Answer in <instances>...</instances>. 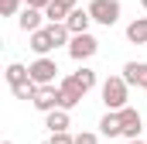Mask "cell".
<instances>
[{
	"instance_id": "cell-7",
	"label": "cell",
	"mask_w": 147,
	"mask_h": 144,
	"mask_svg": "<svg viewBox=\"0 0 147 144\" xmlns=\"http://www.w3.org/2000/svg\"><path fill=\"white\" fill-rule=\"evenodd\" d=\"M58 89H62V110H75L82 103V96H86V89L75 82L72 75H65V79L58 82Z\"/></svg>"
},
{
	"instance_id": "cell-20",
	"label": "cell",
	"mask_w": 147,
	"mask_h": 144,
	"mask_svg": "<svg viewBox=\"0 0 147 144\" xmlns=\"http://www.w3.org/2000/svg\"><path fill=\"white\" fill-rule=\"evenodd\" d=\"M51 0H24V7H34V10H48Z\"/></svg>"
},
{
	"instance_id": "cell-9",
	"label": "cell",
	"mask_w": 147,
	"mask_h": 144,
	"mask_svg": "<svg viewBox=\"0 0 147 144\" xmlns=\"http://www.w3.org/2000/svg\"><path fill=\"white\" fill-rule=\"evenodd\" d=\"M3 75H7V86H10V93L31 82V69H28L24 62H10V65H7V72H3Z\"/></svg>"
},
{
	"instance_id": "cell-13",
	"label": "cell",
	"mask_w": 147,
	"mask_h": 144,
	"mask_svg": "<svg viewBox=\"0 0 147 144\" xmlns=\"http://www.w3.org/2000/svg\"><path fill=\"white\" fill-rule=\"evenodd\" d=\"M31 52H34L38 58H48V52H55V41H51V35H48V24L31 35Z\"/></svg>"
},
{
	"instance_id": "cell-23",
	"label": "cell",
	"mask_w": 147,
	"mask_h": 144,
	"mask_svg": "<svg viewBox=\"0 0 147 144\" xmlns=\"http://www.w3.org/2000/svg\"><path fill=\"white\" fill-rule=\"evenodd\" d=\"M140 3H144V10H147V0H140Z\"/></svg>"
},
{
	"instance_id": "cell-24",
	"label": "cell",
	"mask_w": 147,
	"mask_h": 144,
	"mask_svg": "<svg viewBox=\"0 0 147 144\" xmlns=\"http://www.w3.org/2000/svg\"><path fill=\"white\" fill-rule=\"evenodd\" d=\"M3 144H14V141H3Z\"/></svg>"
},
{
	"instance_id": "cell-11",
	"label": "cell",
	"mask_w": 147,
	"mask_h": 144,
	"mask_svg": "<svg viewBox=\"0 0 147 144\" xmlns=\"http://www.w3.org/2000/svg\"><path fill=\"white\" fill-rule=\"evenodd\" d=\"M45 127H48L51 134H69V127H72L69 110H51V113H45Z\"/></svg>"
},
{
	"instance_id": "cell-22",
	"label": "cell",
	"mask_w": 147,
	"mask_h": 144,
	"mask_svg": "<svg viewBox=\"0 0 147 144\" xmlns=\"http://www.w3.org/2000/svg\"><path fill=\"white\" fill-rule=\"evenodd\" d=\"M127 144H144V141H127Z\"/></svg>"
},
{
	"instance_id": "cell-6",
	"label": "cell",
	"mask_w": 147,
	"mask_h": 144,
	"mask_svg": "<svg viewBox=\"0 0 147 144\" xmlns=\"http://www.w3.org/2000/svg\"><path fill=\"white\" fill-rule=\"evenodd\" d=\"M31 107H34V110H41V113H51V110H62V89H58V86H41Z\"/></svg>"
},
{
	"instance_id": "cell-12",
	"label": "cell",
	"mask_w": 147,
	"mask_h": 144,
	"mask_svg": "<svg viewBox=\"0 0 147 144\" xmlns=\"http://www.w3.org/2000/svg\"><path fill=\"white\" fill-rule=\"evenodd\" d=\"M123 79H127V86L147 89V62H127L123 65Z\"/></svg>"
},
{
	"instance_id": "cell-5",
	"label": "cell",
	"mask_w": 147,
	"mask_h": 144,
	"mask_svg": "<svg viewBox=\"0 0 147 144\" xmlns=\"http://www.w3.org/2000/svg\"><path fill=\"white\" fill-rule=\"evenodd\" d=\"M120 127H123V137H127V141H140V130H144L140 110H134V107L120 110Z\"/></svg>"
},
{
	"instance_id": "cell-3",
	"label": "cell",
	"mask_w": 147,
	"mask_h": 144,
	"mask_svg": "<svg viewBox=\"0 0 147 144\" xmlns=\"http://www.w3.org/2000/svg\"><path fill=\"white\" fill-rule=\"evenodd\" d=\"M31 82L34 86H55V79H58V62L48 55V58H34L31 65Z\"/></svg>"
},
{
	"instance_id": "cell-2",
	"label": "cell",
	"mask_w": 147,
	"mask_h": 144,
	"mask_svg": "<svg viewBox=\"0 0 147 144\" xmlns=\"http://www.w3.org/2000/svg\"><path fill=\"white\" fill-rule=\"evenodd\" d=\"M89 17H92V24L113 28L120 21V0H92L89 3Z\"/></svg>"
},
{
	"instance_id": "cell-1",
	"label": "cell",
	"mask_w": 147,
	"mask_h": 144,
	"mask_svg": "<svg viewBox=\"0 0 147 144\" xmlns=\"http://www.w3.org/2000/svg\"><path fill=\"white\" fill-rule=\"evenodd\" d=\"M99 96H103V107L110 110V113H120V110H127L130 86H127V79H123V75H110V79L99 86Z\"/></svg>"
},
{
	"instance_id": "cell-8",
	"label": "cell",
	"mask_w": 147,
	"mask_h": 144,
	"mask_svg": "<svg viewBox=\"0 0 147 144\" xmlns=\"http://www.w3.org/2000/svg\"><path fill=\"white\" fill-rule=\"evenodd\" d=\"M17 28L24 31V35H34L45 28V10H34V7H24L21 14H17Z\"/></svg>"
},
{
	"instance_id": "cell-10",
	"label": "cell",
	"mask_w": 147,
	"mask_h": 144,
	"mask_svg": "<svg viewBox=\"0 0 147 144\" xmlns=\"http://www.w3.org/2000/svg\"><path fill=\"white\" fill-rule=\"evenodd\" d=\"M89 24H92L89 7H75L72 14H69V21H65V28H69L72 35H89Z\"/></svg>"
},
{
	"instance_id": "cell-21",
	"label": "cell",
	"mask_w": 147,
	"mask_h": 144,
	"mask_svg": "<svg viewBox=\"0 0 147 144\" xmlns=\"http://www.w3.org/2000/svg\"><path fill=\"white\" fill-rule=\"evenodd\" d=\"M55 3H58V7H65V10H69V14H72L75 7H79V0H55Z\"/></svg>"
},
{
	"instance_id": "cell-18",
	"label": "cell",
	"mask_w": 147,
	"mask_h": 144,
	"mask_svg": "<svg viewBox=\"0 0 147 144\" xmlns=\"http://www.w3.org/2000/svg\"><path fill=\"white\" fill-rule=\"evenodd\" d=\"M75 144H99V134H92V130H82V134H75Z\"/></svg>"
},
{
	"instance_id": "cell-14",
	"label": "cell",
	"mask_w": 147,
	"mask_h": 144,
	"mask_svg": "<svg viewBox=\"0 0 147 144\" xmlns=\"http://www.w3.org/2000/svg\"><path fill=\"white\" fill-rule=\"evenodd\" d=\"M99 134L103 137H123V127H120V113H103V120H99Z\"/></svg>"
},
{
	"instance_id": "cell-19",
	"label": "cell",
	"mask_w": 147,
	"mask_h": 144,
	"mask_svg": "<svg viewBox=\"0 0 147 144\" xmlns=\"http://www.w3.org/2000/svg\"><path fill=\"white\" fill-rule=\"evenodd\" d=\"M48 144H75V134H51Z\"/></svg>"
},
{
	"instance_id": "cell-16",
	"label": "cell",
	"mask_w": 147,
	"mask_h": 144,
	"mask_svg": "<svg viewBox=\"0 0 147 144\" xmlns=\"http://www.w3.org/2000/svg\"><path fill=\"white\" fill-rule=\"evenodd\" d=\"M72 79H75V82H79V86H82V89H86V93H89V89L96 86V72L89 69V65H82V69H79V72H72Z\"/></svg>"
},
{
	"instance_id": "cell-17",
	"label": "cell",
	"mask_w": 147,
	"mask_h": 144,
	"mask_svg": "<svg viewBox=\"0 0 147 144\" xmlns=\"http://www.w3.org/2000/svg\"><path fill=\"white\" fill-rule=\"evenodd\" d=\"M24 10V0H0V14L3 17H17Z\"/></svg>"
},
{
	"instance_id": "cell-15",
	"label": "cell",
	"mask_w": 147,
	"mask_h": 144,
	"mask_svg": "<svg viewBox=\"0 0 147 144\" xmlns=\"http://www.w3.org/2000/svg\"><path fill=\"white\" fill-rule=\"evenodd\" d=\"M127 41H134V45H147V17H137V21L127 24Z\"/></svg>"
},
{
	"instance_id": "cell-4",
	"label": "cell",
	"mask_w": 147,
	"mask_h": 144,
	"mask_svg": "<svg viewBox=\"0 0 147 144\" xmlns=\"http://www.w3.org/2000/svg\"><path fill=\"white\" fill-rule=\"evenodd\" d=\"M96 52H99V41H96L92 35H72V41H69V55H72L75 62H89Z\"/></svg>"
}]
</instances>
